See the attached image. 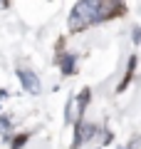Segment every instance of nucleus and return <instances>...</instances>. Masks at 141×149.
I'll use <instances>...</instances> for the list:
<instances>
[{
  "label": "nucleus",
  "mask_w": 141,
  "mask_h": 149,
  "mask_svg": "<svg viewBox=\"0 0 141 149\" xmlns=\"http://www.w3.org/2000/svg\"><path fill=\"white\" fill-rule=\"evenodd\" d=\"M0 8H8V0H0Z\"/></svg>",
  "instance_id": "obj_8"
},
{
  "label": "nucleus",
  "mask_w": 141,
  "mask_h": 149,
  "mask_svg": "<svg viewBox=\"0 0 141 149\" xmlns=\"http://www.w3.org/2000/svg\"><path fill=\"white\" fill-rule=\"evenodd\" d=\"M136 147H139V139H134V142L129 144V149H136Z\"/></svg>",
  "instance_id": "obj_7"
},
{
  "label": "nucleus",
  "mask_w": 141,
  "mask_h": 149,
  "mask_svg": "<svg viewBox=\"0 0 141 149\" xmlns=\"http://www.w3.org/2000/svg\"><path fill=\"white\" fill-rule=\"evenodd\" d=\"M134 70H136V57H131V60H129V72L124 74V80H121V85H119V92L131 82V74H134Z\"/></svg>",
  "instance_id": "obj_3"
},
{
  "label": "nucleus",
  "mask_w": 141,
  "mask_h": 149,
  "mask_svg": "<svg viewBox=\"0 0 141 149\" xmlns=\"http://www.w3.org/2000/svg\"><path fill=\"white\" fill-rule=\"evenodd\" d=\"M17 77H20L22 87H25L27 92H32V95H37V92H40V80L35 77V72H32V70L20 67V70H17Z\"/></svg>",
  "instance_id": "obj_2"
},
{
  "label": "nucleus",
  "mask_w": 141,
  "mask_h": 149,
  "mask_svg": "<svg viewBox=\"0 0 141 149\" xmlns=\"http://www.w3.org/2000/svg\"><path fill=\"white\" fill-rule=\"evenodd\" d=\"M25 139H27V137H25V134H20V137H17V139H15V144H12V149H20V147H22V144H25Z\"/></svg>",
  "instance_id": "obj_6"
},
{
  "label": "nucleus",
  "mask_w": 141,
  "mask_h": 149,
  "mask_svg": "<svg viewBox=\"0 0 141 149\" xmlns=\"http://www.w3.org/2000/svg\"><path fill=\"white\" fill-rule=\"evenodd\" d=\"M0 132H3V134H8V132H10V122H8L5 117H0Z\"/></svg>",
  "instance_id": "obj_5"
},
{
  "label": "nucleus",
  "mask_w": 141,
  "mask_h": 149,
  "mask_svg": "<svg viewBox=\"0 0 141 149\" xmlns=\"http://www.w3.org/2000/svg\"><path fill=\"white\" fill-rule=\"evenodd\" d=\"M121 13V0H79L69 15V30L77 32L87 25L104 22Z\"/></svg>",
  "instance_id": "obj_1"
},
{
  "label": "nucleus",
  "mask_w": 141,
  "mask_h": 149,
  "mask_svg": "<svg viewBox=\"0 0 141 149\" xmlns=\"http://www.w3.org/2000/svg\"><path fill=\"white\" fill-rule=\"evenodd\" d=\"M62 70H64V72H74V55L62 57Z\"/></svg>",
  "instance_id": "obj_4"
}]
</instances>
